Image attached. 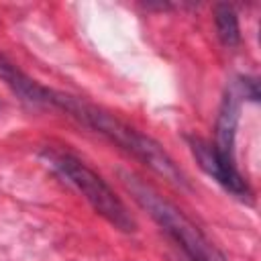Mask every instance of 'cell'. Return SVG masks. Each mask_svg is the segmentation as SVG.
<instances>
[{"instance_id": "1", "label": "cell", "mask_w": 261, "mask_h": 261, "mask_svg": "<svg viewBox=\"0 0 261 261\" xmlns=\"http://www.w3.org/2000/svg\"><path fill=\"white\" fill-rule=\"evenodd\" d=\"M47 106L59 108L65 114H69L71 118H75L77 122H82L84 126L100 133L102 137H106L114 145L122 147L133 157H137L141 163H145L149 169H153L163 179H167L179 188H188L186 173L175 165V161L169 157V153L157 141L139 133L137 128H133L130 124L112 116L110 112H106L90 102H84L75 96L63 94V92H53V90H49Z\"/></svg>"}, {"instance_id": "2", "label": "cell", "mask_w": 261, "mask_h": 261, "mask_svg": "<svg viewBox=\"0 0 261 261\" xmlns=\"http://www.w3.org/2000/svg\"><path fill=\"white\" fill-rule=\"evenodd\" d=\"M122 181L130 192L133 200L147 210V214L181 247L190 261H228L222 251L169 200H165L155 188L145 184L141 177L122 173Z\"/></svg>"}, {"instance_id": "3", "label": "cell", "mask_w": 261, "mask_h": 261, "mask_svg": "<svg viewBox=\"0 0 261 261\" xmlns=\"http://www.w3.org/2000/svg\"><path fill=\"white\" fill-rule=\"evenodd\" d=\"M41 159L55 175H59L77 194H82L86 198V202L102 218H106L112 226H116L118 230H124V232H133L137 228V224H135L133 216L128 214L126 206L122 204V200L84 161H80L77 157H73L69 153L57 151V149H43Z\"/></svg>"}, {"instance_id": "4", "label": "cell", "mask_w": 261, "mask_h": 261, "mask_svg": "<svg viewBox=\"0 0 261 261\" xmlns=\"http://www.w3.org/2000/svg\"><path fill=\"white\" fill-rule=\"evenodd\" d=\"M190 147H192V153H194L198 165L204 169V173H208L218 186H222L232 196H237L241 200H251V188H249L247 179L241 175V171L237 169L234 161H228L226 157H222L216 151V147L212 143L198 139V137L190 139Z\"/></svg>"}, {"instance_id": "5", "label": "cell", "mask_w": 261, "mask_h": 261, "mask_svg": "<svg viewBox=\"0 0 261 261\" xmlns=\"http://www.w3.org/2000/svg\"><path fill=\"white\" fill-rule=\"evenodd\" d=\"M241 100L243 94L239 90V84H230L220 110H218V118H216V151L226 157L228 161H234V137H237V128H239V118H241Z\"/></svg>"}, {"instance_id": "6", "label": "cell", "mask_w": 261, "mask_h": 261, "mask_svg": "<svg viewBox=\"0 0 261 261\" xmlns=\"http://www.w3.org/2000/svg\"><path fill=\"white\" fill-rule=\"evenodd\" d=\"M0 80L10 86L22 100L31 102V104H39V106H47V96H49V88L41 86L39 82L31 80L27 73H22L10 59H6L0 53Z\"/></svg>"}, {"instance_id": "7", "label": "cell", "mask_w": 261, "mask_h": 261, "mask_svg": "<svg viewBox=\"0 0 261 261\" xmlns=\"http://www.w3.org/2000/svg\"><path fill=\"white\" fill-rule=\"evenodd\" d=\"M214 24H216V33L218 39L222 41L224 47L232 49L239 45L241 41V31H239V18L234 14V10L228 4H218L214 8Z\"/></svg>"}]
</instances>
